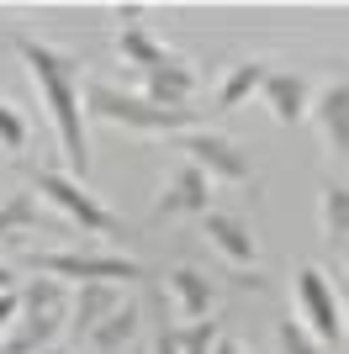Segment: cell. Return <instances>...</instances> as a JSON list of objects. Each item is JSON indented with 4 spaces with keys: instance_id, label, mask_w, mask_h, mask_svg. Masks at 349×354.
<instances>
[{
    "instance_id": "1",
    "label": "cell",
    "mask_w": 349,
    "mask_h": 354,
    "mask_svg": "<svg viewBox=\"0 0 349 354\" xmlns=\"http://www.w3.org/2000/svg\"><path fill=\"white\" fill-rule=\"evenodd\" d=\"M16 53H21V64L32 69V80H37V90H43L48 111H53L69 180H85L90 143H85V122H80V64H74L69 53H53V48L37 43V37H16Z\"/></svg>"
},
{
    "instance_id": "2",
    "label": "cell",
    "mask_w": 349,
    "mask_h": 354,
    "mask_svg": "<svg viewBox=\"0 0 349 354\" xmlns=\"http://www.w3.org/2000/svg\"><path fill=\"white\" fill-rule=\"evenodd\" d=\"M80 111H90L101 122H122L132 133H186V127H196L190 106H154L143 95H127V90H111V85H85Z\"/></svg>"
},
{
    "instance_id": "3",
    "label": "cell",
    "mask_w": 349,
    "mask_h": 354,
    "mask_svg": "<svg viewBox=\"0 0 349 354\" xmlns=\"http://www.w3.org/2000/svg\"><path fill=\"white\" fill-rule=\"evenodd\" d=\"M32 191L48 196V201H53V207L64 212L69 222H80V233H96V238H127V222L111 217L106 207H96V201L80 191V180L53 175V169H37V175H32Z\"/></svg>"
},
{
    "instance_id": "4",
    "label": "cell",
    "mask_w": 349,
    "mask_h": 354,
    "mask_svg": "<svg viewBox=\"0 0 349 354\" xmlns=\"http://www.w3.org/2000/svg\"><path fill=\"white\" fill-rule=\"evenodd\" d=\"M32 270L37 275H53V281H74V286H116V281H138L143 270L132 259H116V254H32Z\"/></svg>"
},
{
    "instance_id": "5",
    "label": "cell",
    "mask_w": 349,
    "mask_h": 354,
    "mask_svg": "<svg viewBox=\"0 0 349 354\" xmlns=\"http://www.w3.org/2000/svg\"><path fill=\"white\" fill-rule=\"evenodd\" d=\"M296 296H302V317H307V333L318 344H334V349H344V312H339V296L334 286H328V275H323L318 265H307L302 275H296Z\"/></svg>"
},
{
    "instance_id": "6",
    "label": "cell",
    "mask_w": 349,
    "mask_h": 354,
    "mask_svg": "<svg viewBox=\"0 0 349 354\" xmlns=\"http://www.w3.org/2000/svg\"><path fill=\"white\" fill-rule=\"evenodd\" d=\"M180 148L190 153V164H196L206 180H228V185L249 180V159L228 143V138H217V133H190Z\"/></svg>"
},
{
    "instance_id": "7",
    "label": "cell",
    "mask_w": 349,
    "mask_h": 354,
    "mask_svg": "<svg viewBox=\"0 0 349 354\" xmlns=\"http://www.w3.org/2000/svg\"><path fill=\"white\" fill-rule=\"evenodd\" d=\"M190 90H196V69L180 53H170L159 69L143 74V101H154V106H186Z\"/></svg>"
},
{
    "instance_id": "8",
    "label": "cell",
    "mask_w": 349,
    "mask_h": 354,
    "mask_svg": "<svg viewBox=\"0 0 349 354\" xmlns=\"http://www.w3.org/2000/svg\"><path fill=\"white\" fill-rule=\"evenodd\" d=\"M206 196H212V180H206L196 164H180V175L170 180V191L154 201V217H186V212H206Z\"/></svg>"
},
{
    "instance_id": "9",
    "label": "cell",
    "mask_w": 349,
    "mask_h": 354,
    "mask_svg": "<svg viewBox=\"0 0 349 354\" xmlns=\"http://www.w3.org/2000/svg\"><path fill=\"white\" fill-rule=\"evenodd\" d=\"M307 111L318 117L323 143L334 148V153H344V148H349V85H344V80H334L318 101H307Z\"/></svg>"
},
{
    "instance_id": "10",
    "label": "cell",
    "mask_w": 349,
    "mask_h": 354,
    "mask_svg": "<svg viewBox=\"0 0 349 354\" xmlns=\"http://www.w3.org/2000/svg\"><path fill=\"white\" fill-rule=\"evenodd\" d=\"M122 307V291L116 286H106V281H96V286H74V301H69V328L80 333V339H90V328L96 323H106L111 312Z\"/></svg>"
},
{
    "instance_id": "11",
    "label": "cell",
    "mask_w": 349,
    "mask_h": 354,
    "mask_svg": "<svg viewBox=\"0 0 349 354\" xmlns=\"http://www.w3.org/2000/svg\"><path fill=\"white\" fill-rule=\"evenodd\" d=\"M64 328H69V312H27L21 328L0 344V354H43V349H53V339Z\"/></svg>"
},
{
    "instance_id": "12",
    "label": "cell",
    "mask_w": 349,
    "mask_h": 354,
    "mask_svg": "<svg viewBox=\"0 0 349 354\" xmlns=\"http://www.w3.org/2000/svg\"><path fill=\"white\" fill-rule=\"evenodd\" d=\"M265 106H270V117L280 122V127H291V122L307 117V85L302 74H265Z\"/></svg>"
},
{
    "instance_id": "13",
    "label": "cell",
    "mask_w": 349,
    "mask_h": 354,
    "mask_svg": "<svg viewBox=\"0 0 349 354\" xmlns=\"http://www.w3.org/2000/svg\"><path fill=\"white\" fill-rule=\"evenodd\" d=\"M202 217H206V222H202L206 238H212V243L228 254L233 265H254V254H260V249H254V233H249L244 222L228 217V212H202Z\"/></svg>"
},
{
    "instance_id": "14",
    "label": "cell",
    "mask_w": 349,
    "mask_h": 354,
    "mask_svg": "<svg viewBox=\"0 0 349 354\" xmlns=\"http://www.w3.org/2000/svg\"><path fill=\"white\" fill-rule=\"evenodd\" d=\"M170 291H174V301H180V312H186V317H206V307H212V281H206L202 270L180 265V270L170 275Z\"/></svg>"
},
{
    "instance_id": "15",
    "label": "cell",
    "mask_w": 349,
    "mask_h": 354,
    "mask_svg": "<svg viewBox=\"0 0 349 354\" xmlns=\"http://www.w3.org/2000/svg\"><path fill=\"white\" fill-rule=\"evenodd\" d=\"M138 323H143V317H138V307H127V301H122V307H116L111 317H106V323H96V328H90V344H96L101 354H116L122 344H132Z\"/></svg>"
},
{
    "instance_id": "16",
    "label": "cell",
    "mask_w": 349,
    "mask_h": 354,
    "mask_svg": "<svg viewBox=\"0 0 349 354\" xmlns=\"http://www.w3.org/2000/svg\"><path fill=\"white\" fill-rule=\"evenodd\" d=\"M265 74H270V69H265V64H254V59H249V64H233V69H228V80H222V95H217V106H222V111L244 106L249 95H254V90L265 85Z\"/></svg>"
},
{
    "instance_id": "17",
    "label": "cell",
    "mask_w": 349,
    "mask_h": 354,
    "mask_svg": "<svg viewBox=\"0 0 349 354\" xmlns=\"http://www.w3.org/2000/svg\"><path fill=\"white\" fill-rule=\"evenodd\" d=\"M21 312H69V286L53 281V275H37L21 291Z\"/></svg>"
},
{
    "instance_id": "18",
    "label": "cell",
    "mask_w": 349,
    "mask_h": 354,
    "mask_svg": "<svg viewBox=\"0 0 349 354\" xmlns=\"http://www.w3.org/2000/svg\"><path fill=\"white\" fill-rule=\"evenodd\" d=\"M27 227H37V196L32 191H11L6 201H0V238L27 233Z\"/></svg>"
},
{
    "instance_id": "19",
    "label": "cell",
    "mask_w": 349,
    "mask_h": 354,
    "mask_svg": "<svg viewBox=\"0 0 349 354\" xmlns=\"http://www.w3.org/2000/svg\"><path fill=\"white\" fill-rule=\"evenodd\" d=\"M116 48H122V59H127V64H138L143 74H148V69H159V64L170 59V48H159V43H154V37H148L143 27L122 32V43H116Z\"/></svg>"
},
{
    "instance_id": "20",
    "label": "cell",
    "mask_w": 349,
    "mask_h": 354,
    "mask_svg": "<svg viewBox=\"0 0 349 354\" xmlns=\"http://www.w3.org/2000/svg\"><path fill=\"white\" fill-rule=\"evenodd\" d=\"M323 233H328V243H344V233H349V191L344 185L323 191Z\"/></svg>"
},
{
    "instance_id": "21",
    "label": "cell",
    "mask_w": 349,
    "mask_h": 354,
    "mask_svg": "<svg viewBox=\"0 0 349 354\" xmlns=\"http://www.w3.org/2000/svg\"><path fill=\"white\" fill-rule=\"evenodd\" d=\"M222 339V328L212 323V317H196V323L186 328V333H174V344H180V354H212V344Z\"/></svg>"
},
{
    "instance_id": "22",
    "label": "cell",
    "mask_w": 349,
    "mask_h": 354,
    "mask_svg": "<svg viewBox=\"0 0 349 354\" xmlns=\"http://www.w3.org/2000/svg\"><path fill=\"white\" fill-rule=\"evenodd\" d=\"M276 339H280V354H318V339L302 328V317H280Z\"/></svg>"
},
{
    "instance_id": "23",
    "label": "cell",
    "mask_w": 349,
    "mask_h": 354,
    "mask_svg": "<svg viewBox=\"0 0 349 354\" xmlns=\"http://www.w3.org/2000/svg\"><path fill=\"white\" fill-rule=\"evenodd\" d=\"M0 148H6V153H21V148H27V122L16 117L6 101H0Z\"/></svg>"
},
{
    "instance_id": "24",
    "label": "cell",
    "mask_w": 349,
    "mask_h": 354,
    "mask_svg": "<svg viewBox=\"0 0 349 354\" xmlns=\"http://www.w3.org/2000/svg\"><path fill=\"white\" fill-rule=\"evenodd\" d=\"M16 312H21V296H16V291H0V328L11 323Z\"/></svg>"
},
{
    "instance_id": "25",
    "label": "cell",
    "mask_w": 349,
    "mask_h": 354,
    "mask_svg": "<svg viewBox=\"0 0 349 354\" xmlns=\"http://www.w3.org/2000/svg\"><path fill=\"white\" fill-rule=\"evenodd\" d=\"M154 354H180V344H174V328H159V339H154Z\"/></svg>"
},
{
    "instance_id": "26",
    "label": "cell",
    "mask_w": 349,
    "mask_h": 354,
    "mask_svg": "<svg viewBox=\"0 0 349 354\" xmlns=\"http://www.w3.org/2000/svg\"><path fill=\"white\" fill-rule=\"evenodd\" d=\"M138 16H143V6H116V21H127V32L138 27Z\"/></svg>"
},
{
    "instance_id": "27",
    "label": "cell",
    "mask_w": 349,
    "mask_h": 354,
    "mask_svg": "<svg viewBox=\"0 0 349 354\" xmlns=\"http://www.w3.org/2000/svg\"><path fill=\"white\" fill-rule=\"evenodd\" d=\"M212 354H244V349H238L233 339H217V344H212Z\"/></svg>"
},
{
    "instance_id": "28",
    "label": "cell",
    "mask_w": 349,
    "mask_h": 354,
    "mask_svg": "<svg viewBox=\"0 0 349 354\" xmlns=\"http://www.w3.org/2000/svg\"><path fill=\"white\" fill-rule=\"evenodd\" d=\"M0 291H16V275H11L6 265H0Z\"/></svg>"
},
{
    "instance_id": "29",
    "label": "cell",
    "mask_w": 349,
    "mask_h": 354,
    "mask_svg": "<svg viewBox=\"0 0 349 354\" xmlns=\"http://www.w3.org/2000/svg\"><path fill=\"white\" fill-rule=\"evenodd\" d=\"M43 354H69V349H43Z\"/></svg>"
}]
</instances>
